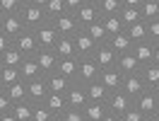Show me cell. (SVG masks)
<instances>
[{
  "label": "cell",
  "mask_w": 159,
  "mask_h": 121,
  "mask_svg": "<svg viewBox=\"0 0 159 121\" xmlns=\"http://www.w3.org/2000/svg\"><path fill=\"white\" fill-rule=\"evenodd\" d=\"M20 17H22V24H24V29H36V27H41L43 22L48 20L46 17V10L41 7V5H34V2H29V5H22L20 7Z\"/></svg>",
  "instance_id": "cell-1"
},
{
  "label": "cell",
  "mask_w": 159,
  "mask_h": 121,
  "mask_svg": "<svg viewBox=\"0 0 159 121\" xmlns=\"http://www.w3.org/2000/svg\"><path fill=\"white\" fill-rule=\"evenodd\" d=\"M75 15V20H77L80 29H87L89 24H94V22L101 20V12H99V5H92V2H82L77 10L72 12Z\"/></svg>",
  "instance_id": "cell-2"
},
{
  "label": "cell",
  "mask_w": 159,
  "mask_h": 121,
  "mask_svg": "<svg viewBox=\"0 0 159 121\" xmlns=\"http://www.w3.org/2000/svg\"><path fill=\"white\" fill-rule=\"evenodd\" d=\"M99 80V65L97 60L92 58H77V82L82 85H89V82Z\"/></svg>",
  "instance_id": "cell-3"
},
{
  "label": "cell",
  "mask_w": 159,
  "mask_h": 121,
  "mask_svg": "<svg viewBox=\"0 0 159 121\" xmlns=\"http://www.w3.org/2000/svg\"><path fill=\"white\" fill-rule=\"evenodd\" d=\"M65 99H68V107H72V109H84L87 102H89V97H87V87H84L82 82L72 80V82H70V87H68V92H65Z\"/></svg>",
  "instance_id": "cell-4"
},
{
  "label": "cell",
  "mask_w": 159,
  "mask_h": 121,
  "mask_svg": "<svg viewBox=\"0 0 159 121\" xmlns=\"http://www.w3.org/2000/svg\"><path fill=\"white\" fill-rule=\"evenodd\" d=\"M34 36H36V44L39 49H53V44L58 41V31H56V24L51 20H46L41 27L34 29Z\"/></svg>",
  "instance_id": "cell-5"
},
{
  "label": "cell",
  "mask_w": 159,
  "mask_h": 121,
  "mask_svg": "<svg viewBox=\"0 0 159 121\" xmlns=\"http://www.w3.org/2000/svg\"><path fill=\"white\" fill-rule=\"evenodd\" d=\"M133 107V99H130L128 94L123 90H116L109 94V99H106V109H109V114H116V116H120V114H125V111Z\"/></svg>",
  "instance_id": "cell-6"
},
{
  "label": "cell",
  "mask_w": 159,
  "mask_h": 121,
  "mask_svg": "<svg viewBox=\"0 0 159 121\" xmlns=\"http://www.w3.org/2000/svg\"><path fill=\"white\" fill-rule=\"evenodd\" d=\"M53 24H56V31H58V36H75L80 31V24L77 20H75V15L72 12H63L60 17H56V20H51Z\"/></svg>",
  "instance_id": "cell-7"
},
{
  "label": "cell",
  "mask_w": 159,
  "mask_h": 121,
  "mask_svg": "<svg viewBox=\"0 0 159 121\" xmlns=\"http://www.w3.org/2000/svg\"><path fill=\"white\" fill-rule=\"evenodd\" d=\"M120 90L128 94L130 99L135 102L142 94V92L147 90V85H145V80L140 78V73H133V75H123V82H120Z\"/></svg>",
  "instance_id": "cell-8"
},
{
  "label": "cell",
  "mask_w": 159,
  "mask_h": 121,
  "mask_svg": "<svg viewBox=\"0 0 159 121\" xmlns=\"http://www.w3.org/2000/svg\"><path fill=\"white\" fill-rule=\"evenodd\" d=\"M92 58L97 60L99 70H104V68H111V65H116V60H118V53L111 49V46H109V41H106V44H99V46L94 49Z\"/></svg>",
  "instance_id": "cell-9"
},
{
  "label": "cell",
  "mask_w": 159,
  "mask_h": 121,
  "mask_svg": "<svg viewBox=\"0 0 159 121\" xmlns=\"http://www.w3.org/2000/svg\"><path fill=\"white\" fill-rule=\"evenodd\" d=\"M15 46L20 49V53L24 58H31V56H36V51H39V44H36V36H34V31L31 29H24L15 39Z\"/></svg>",
  "instance_id": "cell-10"
},
{
  "label": "cell",
  "mask_w": 159,
  "mask_h": 121,
  "mask_svg": "<svg viewBox=\"0 0 159 121\" xmlns=\"http://www.w3.org/2000/svg\"><path fill=\"white\" fill-rule=\"evenodd\" d=\"M34 58H36V63H39L43 75H51V73H56V68H58V56H56L53 49H39Z\"/></svg>",
  "instance_id": "cell-11"
},
{
  "label": "cell",
  "mask_w": 159,
  "mask_h": 121,
  "mask_svg": "<svg viewBox=\"0 0 159 121\" xmlns=\"http://www.w3.org/2000/svg\"><path fill=\"white\" fill-rule=\"evenodd\" d=\"M133 104H135V107H138L145 116H154V114L159 111V102H157V97H154V90H149V87L142 92V94H140Z\"/></svg>",
  "instance_id": "cell-12"
},
{
  "label": "cell",
  "mask_w": 159,
  "mask_h": 121,
  "mask_svg": "<svg viewBox=\"0 0 159 121\" xmlns=\"http://www.w3.org/2000/svg\"><path fill=\"white\" fill-rule=\"evenodd\" d=\"M0 31H2L5 36H10L12 44H15V39L24 31V24H22L20 12H17V15H7V17H2V22H0Z\"/></svg>",
  "instance_id": "cell-13"
},
{
  "label": "cell",
  "mask_w": 159,
  "mask_h": 121,
  "mask_svg": "<svg viewBox=\"0 0 159 121\" xmlns=\"http://www.w3.org/2000/svg\"><path fill=\"white\" fill-rule=\"evenodd\" d=\"M72 39H75V53H77V58H89L94 53V49H97V44L92 41V36L84 29H80Z\"/></svg>",
  "instance_id": "cell-14"
},
{
  "label": "cell",
  "mask_w": 159,
  "mask_h": 121,
  "mask_svg": "<svg viewBox=\"0 0 159 121\" xmlns=\"http://www.w3.org/2000/svg\"><path fill=\"white\" fill-rule=\"evenodd\" d=\"M99 82H104V87H106L109 92H116V90H120L123 73H120L116 65H111V68H104V70H99Z\"/></svg>",
  "instance_id": "cell-15"
},
{
  "label": "cell",
  "mask_w": 159,
  "mask_h": 121,
  "mask_svg": "<svg viewBox=\"0 0 159 121\" xmlns=\"http://www.w3.org/2000/svg\"><path fill=\"white\" fill-rule=\"evenodd\" d=\"M48 94V85H46V78H36V80H29L27 82V99L39 104V102L46 99Z\"/></svg>",
  "instance_id": "cell-16"
},
{
  "label": "cell",
  "mask_w": 159,
  "mask_h": 121,
  "mask_svg": "<svg viewBox=\"0 0 159 121\" xmlns=\"http://www.w3.org/2000/svg\"><path fill=\"white\" fill-rule=\"evenodd\" d=\"M53 51L58 58H77L75 53V39L72 36H58V41L53 44Z\"/></svg>",
  "instance_id": "cell-17"
},
{
  "label": "cell",
  "mask_w": 159,
  "mask_h": 121,
  "mask_svg": "<svg viewBox=\"0 0 159 121\" xmlns=\"http://www.w3.org/2000/svg\"><path fill=\"white\" fill-rule=\"evenodd\" d=\"M133 56L138 58L140 68L142 65H147V63H152V51H154V46H152V41H138V44H133Z\"/></svg>",
  "instance_id": "cell-18"
},
{
  "label": "cell",
  "mask_w": 159,
  "mask_h": 121,
  "mask_svg": "<svg viewBox=\"0 0 159 121\" xmlns=\"http://www.w3.org/2000/svg\"><path fill=\"white\" fill-rule=\"evenodd\" d=\"M116 68H118L123 75H133V73H140V63H138V58L133 56V51H128V53H120L118 56Z\"/></svg>",
  "instance_id": "cell-19"
},
{
  "label": "cell",
  "mask_w": 159,
  "mask_h": 121,
  "mask_svg": "<svg viewBox=\"0 0 159 121\" xmlns=\"http://www.w3.org/2000/svg\"><path fill=\"white\" fill-rule=\"evenodd\" d=\"M20 73H22V80H24V82L36 80V78H43V73H41V68H39V63H36V58H34V56L22 60Z\"/></svg>",
  "instance_id": "cell-20"
},
{
  "label": "cell",
  "mask_w": 159,
  "mask_h": 121,
  "mask_svg": "<svg viewBox=\"0 0 159 121\" xmlns=\"http://www.w3.org/2000/svg\"><path fill=\"white\" fill-rule=\"evenodd\" d=\"M10 114L17 121H31V116H34V102H29V99L15 102L12 109H10Z\"/></svg>",
  "instance_id": "cell-21"
},
{
  "label": "cell",
  "mask_w": 159,
  "mask_h": 121,
  "mask_svg": "<svg viewBox=\"0 0 159 121\" xmlns=\"http://www.w3.org/2000/svg\"><path fill=\"white\" fill-rule=\"evenodd\" d=\"M43 104H46L53 114H63V111L68 109L65 92H48V94H46V99H43Z\"/></svg>",
  "instance_id": "cell-22"
},
{
  "label": "cell",
  "mask_w": 159,
  "mask_h": 121,
  "mask_svg": "<svg viewBox=\"0 0 159 121\" xmlns=\"http://www.w3.org/2000/svg\"><path fill=\"white\" fill-rule=\"evenodd\" d=\"M82 114H84L87 121H101L106 114H109V109H106L104 102H87V107L82 109Z\"/></svg>",
  "instance_id": "cell-23"
},
{
  "label": "cell",
  "mask_w": 159,
  "mask_h": 121,
  "mask_svg": "<svg viewBox=\"0 0 159 121\" xmlns=\"http://www.w3.org/2000/svg\"><path fill=\"white\" fill-rule=\"evenodd\" d=\"M140 78L145 80V85H147L149 90L159 87V65H157V63H147V65H142V68H140Z\"/></svg>",
  "instance_id": "cell-24"
},
{
  "label": "cell",
  "mask_w": 159,
  "mask_h": 121,
  "mask_svg": "<svg viewBox=\"0 0 159 121\" xmlns=\"http://www.w3.org/2000/svg\"><path fill=\"white\" fill-rule=\"evenodd\" d=\"M109 46H111V49H113V51H116V53L120 56V53H128V51L133 49V41H130L128 31L123 29L120 34H116V36H111V39H109Z\"/></svg>",
  "instance_id": "cell-25"
},
{
  "label": "cell",
  "mask_w": 159,
  "mask_h": 121,
  "mask_svg": "<svg viewBox=\"0 0 159 121\" xmlns=\"http://www.w3.org/2000/svg\"><path fill=\"white\" fill-rule=\"evenodd\" d=\"M84 87H87V97H89V102H104V104H106V99H109L111 92L104 87V82L94 80V82H89V85H84Z\"/></svg>",
  "instance_id": "cell-26"
},
{
  "label": "cell",
  "mask_w": 159,
  "mask_h": 121,
  "mask_svg": "<svg viewBox=\"0 0 159 121\" xmlns=\"http://www.w3.org/2000/svg\"><path fill=\"white\" fill-rule=\"evenodd\" d=\"M22 60H24V56L20 53V49L12 44L7 51H2L0 53V65H10V68H20L22 65Z\"/></svg>",
  "instance_id": "cell-27"
},
{
  "label": "cell",
  "mask_w": 159,
  "mask_h": 121,
  "mask_svg": "<svg viewBox=\"0 0 159 121\" xmlns=\"http://www.w3.org/2000/svg\"><path fill=\"white\" fill-rule=\"evenodd\" d=\"M56 73H60L68 80H77V58H58Z\"/></svg>",
  "instance_id": "cell-28"
},
{
  "label": "cell",
  "mask_w": 159,
  "mask_h": 121,
  "mask_svg": "<svg viewBox=\"0 0 159 121\" xmlns=\"http://www.w3.org/2000/svg\"><path fill=\"white\" fill-rule=\"evenodd\" d=\"M46 78V85H48V92H68L70 82L68 78H63L60 73H51V75H43Z\"/></svg>",
  "instance_id": "cell-29"
},
{
  "label": "cell",
  "mask_w": 159,
  "mask_h": 121,
  "mask_svg": "<svg viewBox=\"0 0 159 121\" xmlns=\"http://www.w3.org/2000/svg\"><path fill=\"white\" fill-rule=\"evenodd\" d=\"M5 94L12 99V104H15V102L27 99V82L17 80V82H12V85H7V87H5Z\"/></svg>",
  "instance_id": "cell-30"
},
{
  "label": "cell",
  "mask_w": 159,
  "mask_h": 121,
  "mask_svg": "<svg viewBox=\"0 0 159 121\" xmlns=\"http://www.w3.org/2000/svg\"><path fill=\"white\" fill-rule=\"evenodd\" d=\"M101 24H104L106 34H109V39H111V36H116V34H120V31L125 29L118 15H106V17H101Z\"/></svg>",
  "instance_id": "cell-31"
},
{
  "label": "cell",
  "mask_w": 159,
  "mask_h": 121,
  "mask_svg": "<svg viewBox=\"0 0 159 121\" xmlns=\"http://www.w3.org/2000/svg\"><path fill=\"white\" fill-rule=\"evenodd\" d=\"M125 31H128V36L133 44H138V41H147V22H135V24H130V27H125Z\"/></svg>",
  "instance_id": "cell-32"
},
{
  "label": "cell",
  "mask_w": 159,
  "mask_h": 121,
  "mask_svg": "<svg viewBox=\"0 0 159 121\" xmlns=\"http://www.w3.org/2000/svg\"><path fill=\"white\" fill-rule=\"evenodd\" d=\"M140 17L142 22H152L159 17V5L157 0H142V5H140Z\"/></svg>",
  "instance_id": "cell-33"
},
{
  "label": "cell",
  "mask_w": 159,
  "mask_h": 121,
  "mask_svg": "<svg viewBox=\"0 0 159 121\" xmlns=\"http://www.w3.org/2000/svg\"><path fill=\"white\" fill-rule=\"evenodd\" d=\"M84 31H87V34L92 36V41H94L97 46H99V44H106V41H109V34H106V29H104L101 20H99V22H94V24H89V27H87Z\"/></svg>",
  "instance_id": "cell-34"
},
{
  "label": "cell",
  "mask_w": 159,
  "mask_h": 121,
  "mask_svg": "<svg viewBox=\"0 0 159 121\" xmlns=\"http://www.w3.org/2000/svg\"><path fill=\"white\" fill-rule=\"evenodd\" d=\"M118 17H120V22H123V27H130V24H135V22H140L142 17H140V7H120V12H118Z\"/></svg>",
  "instance_id": "cell-35"
},
{
  "label": "cell",
  "mask_w": 159,
  "mask_h": 121,
  "mask_svg": "<svg viewBox=\"0 0 159 121\" xmlns=\"http://www.w3.org/2000/svg\"><path fill=\"white\" fill-rule=\"evenodd\" d=\"M0 80H2V85L7 87V85H12V82L22 80V73L20 68H10V65H0Z\"/></svg>",
  "instance_id": "cell-36"
},
{
  "label": "cell",
  "mask_w": 159,
  "mask_h": 121,
  "mask_svg": "<svg viewBox=\"0 0 159 121\" xmlns=\"http://www.w3.org/2000/svg\"><path fill=\"white\" fill-rule=\"evenodd\" d=\"M43 10H46V17H48V20H56V17H60V15L65 12V2H63V0H48V2L43 5Z\"/></svg>",
  "instance_id": "cell-37"
},
{
  "label": "cell",
  "mask_w": 159,
  "mask_h": 121,
  "mask_svg": "<svg viewBox=\"0 0 159 121\" xmlns=\"http://www.w3.org/2000/svg\"><path fill=\"white\" fill-rule=\"evenodd\" d=\"M120 7H123V0H101L99 2L101 17H106V15H118Z\"/></svg>",
  "instance_id": "cell-38"
},
{
  "label": "cell",
  "mask_w": 159,
  "mask_h": 121,
  "mask_svg": "<svg viewBox=\"0 0 159 121\" xmlns=\"http://www.w3.org/2000/svg\"><path fill=\"white\" fill-rule=\"evenodd\" d=\"M51 116H53V111L43 104V102H39V104H34V116H31V121H48Z\"/></svg>",
  "instance_id": "cell-39"
},
{
  "label": "cell",
  "mask_w": 159,
  "mask_h": 121,
  "mask_svg": "<svg viewBox=\"0 0 159 121\" xmlns=\"http://www.w3.org/2000/svg\"><path fill=\"white\" fill-rule=\"evenodd\" d=\"M20 2L17 0H0V15L2 17H7V15H17L20 12Z\"/></svg>",
  "instance_id": "cell-40"
},
{
  "label": "cell",
  "mask_w": 159,
  "mask_h": 121,
  "mask_svg": "<svg viewBox=\"0 0 159 121\" xmlns=\"http://www.w3.org/2000/svg\"><path fill=\"white\" fill-rule=\"evenodd\" d=\"M147 41L159 44V17L152 20V22H147Z\"/></svg>",
  "instance_id": "cell-41"
},
{
  "label": "cell",
  "mask_w": 159,
  "mask_h": 121,
  "mask_svg": "<svg viewBox=\"0 0 159 121\" xmlns=\"http://www.w3.org/2000/svg\"><path fill=\"white\" fill-rule=\"evenodd\" d=\"M60 116H63V121H87L84 114H82V109H72V107H68Z\"/></svg>",
  "instance_id": "cell-42"
},
{
  "label": "cell",
  "mask_w": 159,
  "mask_h": 121,
  "mask_svg": "<svg viewBox=\"0 0 159 121\" xmlns=\"http://www.w3.org/2000/svg\"><path fill=\"white\" fill-rule=\"evenodd\" d=\"M142 119H145V114H142V111H140L135 104H133V107H130L125 114H120V121H142Z\"/></svg>",
  "instance_id": "cell-43"
},
{
  "label": "cell",
  "mask_w": 159,
  "mask_h": 121,
  "mask_svg": "<svg viewBox=\"0 0 159 121\" xmlns=\"http://www.w3.org/2000/svg\"><path fill=\"white\" fill-rule=\"evenodd\" d=\"M10 109H12V99L5 92H0V114H7Z\"/></svg>",
  "instance_id": "cell-44"
},
{
  "label": "cell",
  "mask_w": 159,
  "mask_h": 121,
  "mask_svg": "<svg viewBox=\"0 0 159 121\" xmlns=\"http://www.w3.org/2000/svg\"><path fill=\"white\" fill-rule=\"evenodd\" d=\"M63 2H65V10H68V12H75L84 0H63Z\"/></svg>",
  "instance_id": "cell-45"
},
{
  "label": "cell",
  "mask_w": 159,
  "mask_h": 121,
  "mask_svg": "<svg viewBox=\"0 0 159 121\" xmlns=\"http://www.w3.org/2000/svg\"><path fill=\"white\" fill-rule=\"evenodd\" d=\"M10 46H12V39H10V36H5V34L0 31V53H2V51H7Z\"/></svg>",
  "instance_id": "cell-46"
},
{
  "label": "cell",
  "mask_w": 159,
  "mask_h": 121,
  "mask_svg": "<svg viewBox=\"0 0 159 121\" xmlns=\"http://www.w3.org/2000/svg\"><path fill=\"white\" fill-rule=\"evenodd\" d=\"M152 46H154V51H152V63L159 65V44H152Z\"/></svg>",
  "instance_id": "cell-47"
},
{
  "label": "cell",
  "mask_w": 159,
  "mask_h": 121,
  "mask_svg": "<svg viewBox=\"0 0 159 121\" xmlns=\"http://www.w3.org/2000/svg\"><path fill=\"white\" fill-rule=\"evenodd\" d=\"M123 5H125V7H140L142 0H123Z\"/></svg>",
  "instance_id": "cell-48"
},
{
  "label": "cell",
  "mask_w": 159,
  "mask_h": 121,
  "mask_svg": "<svg viewBox=\"0 0 159 121\" xmlns=\"http://www.w3.org/2000/svg\"><path fill=\"white\" fill-rule=\"evenodd\" d=\"M0 121H17V119H15L10 111H7V114H0Z\"/></svg>",
  "instance_id": "cell-49"
},
{
  "label": "cell",
  "mask_w": 159,
  "mask_h": 121,
  "mask_svg": "<svg viewBox=\"0 0 159 121\" xmlns=\"http://www.w3.org/2000/svg\"><path fill=\"white\" fill-rule=\"evenodd\" d=\"M101 121H120V116H116V114H106Z\"/></svg>",
  "instance_id": "cell-50"
},
{
  "label": "cell",
  "mask_w": 159,
  "mask_h": 121,
  "mask_svg": "<svg viewBox=\"0 0 159 121\" xmlns=\"http://www.w3.org/2000/svg\"><path fill=\"white\" fill-rule=\"evenodd\" d=\"M48 121H63V116H60V114H53V116H51Z\"/></svg>",
  "instance_id": "cell-51"
},
{
  "label": "cell",
  "mask_w": 159,
  "mask_h": 121,
  "mask_svg": "<svg viewBox=\"0 0 159 121\" xmlns=\"http://www.w3.org/2000/svg\"><path fill=\"white\" fill-rule=\"evenodd\" d=\"M31 2H34V5H41V7H43V5L48 2V0H31Z\"/></svg>",
  "instance_id": "cell-52"
},
{
  "label": "cell",
  "mask_w": 159,
  "mask_h": 121,
  "mask_svg": "<svg viewBox=\"0 0 159 121\" xmlns=\"http://www.w3.org/2000/svg\"><path fill=\"white\" fill-rule=\"evenodd\" d=\"M84 2H92V5H99L101 0H84Z\"/></svg>",
  "instance_id": "cell-53"
},
{
  "label": "cell",
  "mask_w": 159,
  "mask_h": 121,
  "mask_svg": "<svg viewBox=\"0 0 159 121\" xmlns=\"http://www.w3.org/2000/svg\"><path fill=\"white\" fill-rule=\"evenodd\" d=\"M17 2H20V5H29L31 0H17Z\"/></svg>",
  "instance_id": "cell-54"
},
{
  "label": "cell",
  "mask_w": 159,
  "mask_h": 121,
  "mask_svg": "<svg viewBox=\"0 0 159 121\" xmlns=\"http://www.w3.org/2000/svg\"><path fill=\"white\" fill-rule=\"evenodd\" d=\"M142 121H157V119H154V116H145Z\"/></svg>",
  "instance_id": "cell-55"
},
{
  "label": "cell",
  "mask_w": 159,
  "mask_h": 121,
  "mask_svg": "<svg viewBox=\"0 0 159 121\" xmlns=\"http://www.w3.org/2000/svg\"><path fill=\"white\" fill-rule=\"evenodd\" d=\"M154 97H157V102H159V87H154Z\"/></svg>",
  "instance_id": "cell-56"
},
{
  "label": "cell",
  "mask_w": 159,
  "mask_h": 121,
  "mask_svg": "<svg viewBox=\"0 0 159 121\" xmlns=\"http://www.w3.org/2000/svg\"><path fill=\"white\" fill-rule=\"evenodd\" d=\"M0 92H5V85H2V80H0Z\"/></svg>",
  "instance_id": "cell-57"
},
{
  "label": "cell",
  "mask_w": 159,
  "mask_h": 121,
  "mask_svg": "<svg viewBox=\"0 0 159 121\" xmlns=\"http://www.w3.org/2000/svg\"><path fill=\"white\" fill-rule=\"evenodd\" d=\"M154 119H157V121H159V111H157V114H154Z\"/></svg>",
  "instance_id": "cell-58"
},
{
  "label": "cell",
  "mask_w": 159,
  "mask_h": 121,
  "mask_svg": "<svg viewBox=\"0 0 159 121\" xmlns=\"http://www.w3.org/2000/svg\"><path fill=\"white\" fill-rule=\"evenodd\" d=\"M0 22H2V15H0Z\"/></svg>",
  "instance_id": "cell-59"
},
{
  "label": "cell",
  "mask_w": 159,
  "mask_h": 121,
  "mask_svg": "<svg viewBox=\"0 0 159 121\" xmlns=\"http://www.w3.org/2000/svg\"><path fill=\"white\" fill-rule=\"evenodd\" d=\"M157 5H159V0H157Z\"/></svg>",
  "instance_id": "cell-60"
}]
</instances>
